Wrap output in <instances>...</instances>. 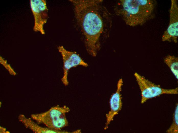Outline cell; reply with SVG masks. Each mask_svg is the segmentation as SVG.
Instances as JSON below:
<instances>
[{
  "mask_svg": "<svg viewBox=\"0 0 178 133\" xmlns=\"http://www.w3.org/2000/svg\"><path fill=\"white\" fill-rule=\"evenodd\" d=\"M87 53L96 57L101 40L109 36L112 25L111 13L102 0H70Z\"/></svg>",
  "mask_w": 178,
  "mask_h": 133,
  "instance_id": "cell-1",
  "label": "cell"
},
{
  "mask_svg": "<svg viewBox=\"0 0 178 133\" xmlns=\"http://www.w3.org/2000/svg\"><path fill=\"white\" fill-rule=\"evenodd\" d=\"M157 2L153 0H120L115 5L116 14L127 25L142 26L154 18Z\"/></svg>",
  "mask_w": 178,
  "mask_h": 133,
  "instance_id": "cell-2",
  "label": "cell"
},
{
  "mask_svg": "<svg viewBox=\"0 0 178 133\" xmlns=\"http://www.w3.org/2000/svg\"><path fill=\"white\" fill-rule=\"evenodd\" d=\"M70 111V108L66 105H57L45 112L32 114L31 117L38 124H42L53 130H60L69 125L66 114Z\"/></svg>",
  "mask_w": 178,
  "mask_h": 133,
  "instance_id": "cell-3",
  "label": "cell"
},
{
  "mask_svg": "<svg viewBox=\"0 0 178 133\" xmlns=\"http://www.w3.org/2000/svg\"><path fill=\"white\" fill-rule=\"evenodd\" d=\"M134 75L141 91V104L150 99L163 94H176L178 93V87L171 89L163 88L137 72L134 73Z\"/></svg>",
  "mask_w": 178,
  "mask_h": 133,
  "instance_id": "cell-4",
  "label": "cell"
},
{
  "mask_svg": "<svg viewBox=\"0 0 178 133\" xmlns=\"http://www.w3.org/2000/svg\"><path fill=\"white\" fill-rule=\"evenodd\" d=\"M58 49L61 54L63 61V75L61 81L63 84L66 86L69 83V72L71 68L79 65L87 67L88 65L76 52L68 51L62 46H59Z\"/></svg>",
  "mask_w": 178,
  "mask_h": 133,
  "instance_id": "cell-5",
  "label": "cell"
},
{
  "mask_svg": "<svg viewBox=\"0 0 178 133\" xmlns=\"http://www.w3.org/2000/svg\"><path fill=\"white\" fill-rule=\"evenodd\" d=\"M31 10L34 16V23L33 28L35 32H39L42 34H45L43 26L48 18V9L45 0H30Z\"/></svg>",
  "mask_w": 178,
  "mask_h": 133,
  "instance_id": "cell-6",
  "label": "cell"
},
{
  "mask_svg": "<svg viewBox=\"0 0 178 133\" xmlns=\"http://www.w3.org/2000/svg\"><path fill=\"white\" fill-rule=\"evenodd\" d=\"M170 21L166 29L162 36L163 41L177 42L178 37V6L176 0L171 1L170 10Z\"/></svg>",
  "mask_w": 178,
  "mask_h": 133,
  "instance_id": "cell-7",
  "label": "cell"
},
{
  "mask_svg": "<svg viewBox=\"0 0 178 133\" xmlns=\"http://www.w3.org/2000/svg\"><path fill=\"white\" fill-rule=\"evenodd\" d=\"M123 82L122 79L119 80L117 82L116 91L112 94L110 98L109 102L110 109L108 113L106 114V122L104 130L108 128V125L113 120L114 117L118 114L122 108V103L120 92Z\"/></svg>",
  "mask_w": 178,
  "mask_h": 133,
  "instance_id": "cell-8",
  "label": "cell"
},
{
  "mask_svg": "<svg viewBox=\"0 0 178 133\" xmlns=\"http://www.w3.org/2000/svg\"><path fill=\"white\" fill-rule=\"evenodd\" d=\"M19 121L26 128L35 133H66L65 130H57L47 127H43L34 122L30 118H27L24 115L20 114L18 117Z\"/></svg>",
  "mask_w": 178,
  "mask_h": 133,
  "instance_id": "cell-9",
  "label": "cell"
},
{
  "mask_svg": "<svg viewBox=\"0 0 178 133\" xmlns=\"http://www.w3.org/2000/svg\"><path fill=\"white\" fill-rule=\"evenodd\" d=\"M164 61L170 68L176 78L178 79V57L174 55H168L164 58Z\"/></svg>",
  "mask_w": 178,
  "mask_h": 133,
  "instance_id": "cell-10",
  "label": "cell"
},
{
  "mask_svg": "<svg viewBox=\"0 0 178 133\" xmlns=\"http://www.w3.org/2000/svg\"><path fill=\"white\" fill-rule=\"evenodd\" d=\"M166 132L168 133L178 132V105L177 104L173 115V122Z\"/></svg>",
  "mask_w": 178,
  "mask_h": 133,
  "instance_id": "cell-11",
  "label": "cell"
},
{
  "mask_svg": "<svg viewBox=\"0 0 178 133\" xmlns=\"http://www.w3.org/2000/svg\"><path fill=\"white\" fill-rule=\"evenodd\" d=\"M0 63L8 70L11 75L15 76L16 75V72L10 64L7 63V60L1 56L0 57Z\"/></svg>",
  "mask_w": 178,
  "mask_h": 133,
  "instance_id": "cell-12",
  "label": "cell"
},
{
  "mask_svg": "<svg viewBox=\"0 0 178 133\" xmlns=\"http://www.w3.org/2000/svg\"><path fill=\"white\" fill-rule=\"evenodd\" d=\"M1 133H7V131H6L5 128L0 127Z\"/></svg>",
  "mask_w": 178,
  "mask_h": 133,
  "instance_id": "cell-13",
  "label": "cell"
}]
</instances>
